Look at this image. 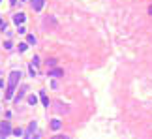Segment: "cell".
<instances>
[{
    "mask_svg": "<svg viewBox=\"0 0 152 139\" xmlns=\"http://www.w3.org/2000/svg\"><path fill=\"white\" fill-rule=\"evenodd\" d=\"M19 79H21V71L13 70L10 73V79H8V90H6V100H11L13 98V92H15V86H17Z\"/></svg>",
    "mask_w": 152,
    "mask_h": 139,
    "instance_id": "obj_1",
    "label": "cell"
},
{
    "mask_svg": "<svg viewBox=\"0 0 152 139\" xmlns=\"http://www.w3.org/2000/svg\"><path fill=\"white\" fill-rule=\"evenodd\" d=\"M10 132H11V126H10V122H8V120L0 122V139L8 137V136H10Z\"/></svg>",
    "mask_w": 152,
    "mask_h": 139,
    "instance_id": "obj_2",
    "label": "cell"
},
{
    "mask_svg": "<svg viewBox=\"0 0 152 139\" xmlns=\"http://www.w3.org/2000/svg\"><path fill=\"white\" fill-rule=\"evenodd\" d=\"M34 132H36V120L28 124V130H26V136H25V139H38L39 136H38V133H34Z\"/></svg>",
    "mask_w": 152,
    "mask_h": 139,
    "instance_id": "obj_3",
    "label": "cell"
},
{
    "mask_svg": "<svg viewBox=\"0 0 152 139\" xmlns=\"http://www.w3.org/2000/svg\"><path fill=\"white\" fill-rule=\"evenodd\" d=\"M43 4H45V0H32V10L34 11H41Z\"/></svg>",
    "mask_w": 152,
    "mask_h": 139,
    "instance_id": "obj_4",
    "label": "cell"
},
{
    "mask_svg": "<svg viewBox=\"0 0 152 139\" xmlns=\"http://www.w3.org/2000/svg\"><path fill=\"white\" fill-rule=\"evenodd\" d=\"M26 90H28V86H26V85H23L21 89H19L17 96H15V102H17V104H19V100H21V98H23V96H25V94H26Z\"/></svg>",
    "mask_w": 152,
    "mask_h": 139,
    "instance_id": "obj_5",
    "label": "cell"
},
{
    "mask_svg": "<svg viewBox=\"0 0 152 139\" xmlns=\"http://www.w3.org/2000/svg\"><path fill=\"white\" fill-rule=\"evenodd\" d=\"M13 23L15 25H23V23H25V13H15L13 15Z\"/></svg>",
    "mask_w": 152,
    "mask_h": 139,
    "instance_id": "obj_6",
    "label": "cell"
},
{
    "mask_svg": "<svg viewBox=\"0 0 152 139\" xmlns=\"http://www.w3.org/2000/svg\"><path fill=\"white\" fill-rule=\"evenodd\" d=\"M49 75L51 77H60V75H64V70L62 68H53V70H49Z\"/></svg>",
    "mask_w": 152,
    "mask_h": 139,
    "instance_id": "obj_7",
    "label": "cell"
},
{
    "mask_svg": "<svg viewBox=\"0 0 152 139\" xmlns=\"http://www.w3.org/2000/svg\"><path fill=\"white\" fill-rule=\"evenodd\" d=\"M39 100H41V104L45 105V107H49V98H47L45 90H41V92H39Z\"/></svg>",
    "mask_w": 152,
    "mask_h": 139,
    "instance_id": "obj_8",
    "label": "cell"
},
{
    "mask_svg": "<svg viewBox=\"0 0 152 139\" xmlns=\"http://www.w3.org/2000/svg\"><path fill=\"white\" fill-rule=\"evenodd\" d=\"M26 102H28L30 105H36V104H38V96H36V94H30V96L26 98Z\"/></svg>",
    "mask_w": 152,
    "mask_h": 139,
    "instance_id": "obj_9",
    "label": "cell"
},
{
    "mask_svg": "<svg viewBox=\"0 0 152 139\" xmlns=\"http://www.w3.org/2000/svg\"><path fill=\"white\" fill-rule=\"evenodd\" d=\"M60 126H62L60 120H51V128L53 130H60Z\"/></svg>",
    "mask_w": 152,
    "mask_h": 139,
    "instance_id": "obj_10",
    "label": "cell"
},
{
    "mask_svg": "<svg viewBox=\"0 0 152 139\" xmlns=\"http://www.w3.org/2000/svg\"><path fill=\"white\" fill-rule=\"evenodd\" d=\"M28 70H30V75L34 77V75H36V66H34V64H30V66H28Z\"/></svg>",
    "mask_w": 152,
    "mask_h": 139,
    "instance_id": "obj_11",
    "label": "cell"
},
{
    "mask_svg": "<svg viewBox=\"0 0 152 139\" xmlns=\"http://www.w3.org/2000/svg\"><path fill=\"white\" fill-rule=\"evenodd\" d=\"M26 47H28V43H19V51H26Z\"/></svg>",
    "mask_w": 152,
    "mask_h": 139,
    "instance_id": "obj_12",
    "label": "cell"
},
{
    "mask_svg": "<svg viewBox=\"0 0 152 139\" xmlns=\"http://www.w3.org/2000/svg\"><path fill=\"white\" fill-rule=\"evenodd\" d=\"M26 43H36V38L34 36H28V38H26Z\"/></svg>",
    "mask_w": 152,
    "mask_h": 139,
    "instance_id": "obj_13",
    "label": "cell"
},
{
    "mask_svg": "<svg viewBox=\"0 0 152 139\" xmlns=\"http://www.w3.org/2000/svg\"><path fill=\"white\" fill-rule=\"evenodd\" d=\"M13 133H15V136H23V130H21V128H15Z\"/></svg>",
    "mask_w": 152,
    "mask_h": 139,
    "instance_id": "obj_14",
    "label": "cell"
},
{
    "mask_svg": "<svg viewBox=\"0 0 152 139\" xmlns=\"http://www.w3.org/2000/svg\"><path fill=\"white\" fill-rule=\"evenodd\" d=\"M51 139H70V137H68V136H53Z\"/></svg>",
    "mask_w": 152,
    "mask_h": 139,
    "instance_id": "obj_15",
    "label": "cell"
},
{
    "mask_svg": "<svg viewBox=\"0 0 152 139\" xmlns=\"http://www.w3.org/2000/svg\"><path fill=\"white\" fill-rule=\"evenodd\" d=\"M19 32H21V34H26V28H25L23 25H19Z\"/></svg>",
    "mask_w": 152,
    "mask_h": 139,
    "instance_id": "obj_16",
    "label": "cell"
},
{
    "mask_svg": "<svg viewBox=\"0 0 152 139\" xmlns=\"http://www.w3.org/2000/svg\"><path fill=\"white\" fill-rule=\"evenodd\" d=\"M4 47H6V49H11L13 45H11V41H6V43H4Z\"/></svg>",
    "mask_w": 152,
    "mask_h": 139,
    "instance_id": "obj_17",
    "label": "cell"
},
{
    "mask_svg": "<svg viewBox=\"0 0 152 139\" xmlns=\"http://www.w3.org/2000/svg\"><path fill=\"white\" fill-rule=\"evenodd\" d=\"M0 26H4V21H2V19H0Z\"/></svg>",
    "mask_w": 152,
    "mask_h": 139,
    "instance_id": "obj_18",
    "label": "cell"
},
{
    "mask_svg": "<svg viewBox=\"0 0 152 139\" xmlns=\"http://www.w3.org/2000/svg\"><path fill=\"white\" fill-rule=\"evenodd\" d=\"M149 13H150V15H152V6H150V10H149Z\"/></svg>",
    "mask_w": 152,
    "mask_h": 139,
    "instance_id": "obj_19",
    "label": "cell"
},
{
    "mask_svg": "<svg viewBox=\"0 0 152 139\" xmlns=\"http://www.w3.org/2000/svg\"><path fill=\"white\" fill-rule=\"evenodd\" d=\"M10 2H11V4H15V2H17V0H10Z\"/></svg>",
    "mask_w": 152,
    "mask_h": 139,
    "instance_id": "obj_20",
    "label": "cell"
},
{
    "mask_svg": "<svg viewBox=\"0 0 152 139\" xmlns=\"http://www.w3.org/2000/svg\"><path fill=\"white\" fill-rule=\"evenodd\" d=\"M0 2H2V0H0Z\"/></svg>",
    "mask_w": 152,
    "mask_h": 139,
    "instance_id": "obj_21",
    "label": "cell"
}]
</instances>
